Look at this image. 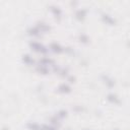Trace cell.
<instances>
[{
  "mask_svg": "<svg viewBox=\"0 0 130 130\" xmlns=\"http://www.w3.org/2000/svg\"><path fill=\"white\" fill-rule=\"evenodd\" d=\"M30 47L36 52H41V53H47L48 52V49L44 45H42L40 43H37V42H31L30 43Z\"/></svg>",
  "mask_w": 130,
  "mask_h": 130,
  "instance_id": "6da1fadb",
  "label": "cell"
},
{
  "mask_svg": "<svg viewBox=\"0 0 130 130\" xmlns=\"http://www.w3.org/2000/svg\"><path fill=\"white\" fill-rule=\"evenodd\" d=\"M50 48H51V50H52L53 52H55V53H60V52L63 51V48H62L59 44H57V43H52L51 46H50Z\"/></svg>",
  "mask_w": 130,
  "mask_h": 130,
  "instance_id": "7a4b0ae2",
  "label": "cell"
},
{
  "mask_svg": "<svg viewBox=\"0 0 130 130\" xmlns=\"http://www.w3.org/2000/svg\"><path fill=\"white\" fill-rule=\"evenodd\" d=\"M58 89H59V91H61V92H70V91H71V87H70L68 84H66V83L60 84L59 87H58Z\"/></svg>",
  "mask_w": 130,
  "mask_h": 130,
  "instance_id": "3957f363",
  "label": "cell"
},
{
  "mask_svg": "<svg viewBox=\"0 0 130 130\" xmlns=\"http://www.w3.org/2000/svg\"><path fill=\"white\" fill-rule=\"evenodd\" d=\"M102 18L104 19V21L105 22H107V23H109V24H114L115 23V19L113 18V17H111L110 15H108V14H102Z\"/></svg>",
  "mask_w": 130,
  "mask_h": 130,
  "instance_id": "277c9868",
  "label": "cell"
},
{
  "mask_svg": "<svg viewBox=\"0 0 130 130\" xmlns=\"http://www.w3.org/2000/svg\"><path fill=\"white\" fill-rule=\"evenodd\" d=\"M108 100H109L110 102H112V103H115V104H119V103H120V101H119V99L117 98V95H116V94H113V93L108 94Z\"/></svg>",
  "mask_w": 130,
  "mask_h": 130,
  "instance_id": "5b68a950",
  "label": "cell"
},
{
  "mask_svg": "<svg viewBox=\"0 0 130 130\" xmlns=\"http://www.w3.org/2000/svg\"><path fill=\"white\" fill-rule=\"evenodd\" d=\"M27 127L30 130H42V126H40L37 123H28L27 124Z\"/></svg>",
  "mask_w": 130,
  "mask_h": 130,
  "instance_id": "8992f818",
  "label": "cell"
},
{
  "mask_svg": "<svg viewBox=\"0 0 130 130\" xmlns=\"http://www.w3.org/2000/svg\"><path fill=\"white\" fill-rule=\"evenodd\" d=\"M85 13H86V11L84 10V9H80V10H77L76 11V17L78 18V19H82V18H84V16H85Z\"/></svg>",
  "mask_w": 130,
  "mask_h": 130,
  "instance_id": "52a82bcc",
  "label": "cell"
},
{
  "mask_svg": "<svg viewBox=\"0 0 130 130\" xmlns=\"http://www.w3.org/2000/svg\"><path fill=\"white\" fill-rule=\"evenodd\" d=\"M22 60H23V62L25 63V64H31L34 61H32V59H31V57L29 56V55H23V57H22Z\"/></svg>",
  "mask_w": 130,
  "mask_h": 130,
  "instance_id": "ba28073f",
  "label": "cell"
},
{
  "mask_svg": "<svg viewBox=\"0 0 130 130\" xmlns=\"http://www.w3.org/2000/svg\"><path fill=\"white\" fill-rule=\"evenodd\" d=\"M40 63H41V65H44V66L47 67V65L53 63V61H52L51 59H49V58H43V59L40 61Z\"/></svg>",
  "mask_w": 130,
  "mask_h": 130,
  "instance_id": "9c48e42d",
  "label": "cell"
},
{
  "mask_svg": "<svg viewBox=\"0 0 130 130\" xmlns=\"http://www.w3.org/2000/svg\"><path fill=\"white\" fill-rule=\"evenodd\" d=\"M29 35H34V36H38L40 32H41V30L38 28V26H35V27H31L29 30Z\"/></svg>",
  "mask_w": 130,
  "mask_h": 130,
  "instance_id": "30bf717a",
  "label": "cell"
},
{
  "mask_svg": "<svg viewBox=\"0 0 130 130\" xmlns=\"http://www.w3.org/2000/svg\"><path fill=\"white\" fill-rule=\"evenodd\" d=\"M51 10H52V12H53L56 16H60V15H61V10H60L58 7H56V6H51Z\"/></svg>",
  "mask_w": 130,
  "mask_h": 130,
  "instance_id": "8fae6325",
  "label": "cell"
},
{
  "mask_svg": "<svg viewBox=\"0 0 130 130\" xmlns=\"http://www.w3.org/2000/svg\"><path fill=\"white\" fill-rule=\"evenodd\" d=\"M37 69H38L39 72H41L43 74H47L48 73V68L46 66H44V65H39V67Z\"/></svg>",
  "mask_w": 130,
  "mask_h": 130,
  "instance_id": "7c38bea8",
  "label": "cell"
},
{
  "mask_svg": "<svg viewBox=\"0 0 130 130\" xmlns=\"http://www.w3.org/2000/svg\"><path fill=\"white\" fill-rule=\"evenodd\" d=\"M103 77L105 78V80H106V82H107V83H108V84H109L110 86H113V85H114V81H113V80H112L111 78H109L108 76H105V75H104Z\"/></svg>",
  "mask_w": 130,
  "mask_h": 130,
  "instance_id": "4fadbf2b",
  "label": "cell"
},
{
  "mask_svg": "<svg viewBox=\"0 0 130 130\" xmlns=\"http://www.w3.org/2000/svg\"><path fill=\"white\" fill-rule=\"evenodd\" d=\"M42 130H56V129L54 127H51V126H48V125H43Z\"/></svg>",
  "mask_w": 130,
  "mask_h": 130,
  "instance_id": "5bb4252c",
  "label": "cell"
},
{
  "mask_svg": "<svg viewBox=\"0 0 130 130\" xmlns=\"http://www.w3.org/2000/svg\"><path fill=\"white\" fill-rule=\"evenodd\" d=\"M66 114H67V112H66V111H60V112L57 114V116H58V117L63 118V117H65V116H66Z\"/></svg>",
  "mask_w": 130,
  "mask_h": 130,
  "instance_id": "9a60e30c",
  "label": "cell"
},
{
  "mask_svg": "<svg viewBox=\"0 0 130 130\" xmlns=\"http://www.w3.org/2000/svg\"><path fill=\"white\" fill-rule=\"evenodd\" d=\"M80 40H81L82 42L86 43V42L88 41V38H87V36H85V35H80Z\"/></svg>",
  "mask_w": 130,
  "mask_h": 130,
  "instance_id": "2e32d148",
  "label": "cell"
},
{
  "mask_svg": "<svg viewBox=\"0 0 130 130\" xmlns=\"http://www.w3.org/2000/svg\"><path fill=\"white\" fill-rule=\"evenodd\" d=\"M115 130H118V129H115Z\"/></svg>",
  "mask_w": 130,
  "mask_h": 130,
  "instance_id": "e0dca14e",
  "label": "cell"
}]
</instances>
